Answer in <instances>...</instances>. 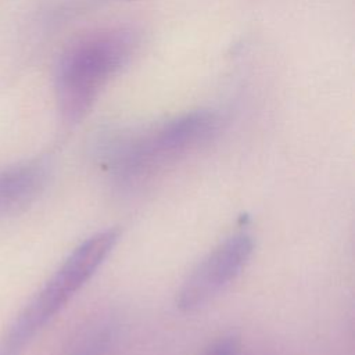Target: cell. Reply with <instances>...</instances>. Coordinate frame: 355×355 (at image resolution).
I'll return each instance as SVG.
<instances>
[{"mask_svg":"<svg viewBox=\"0 0 355 355\" xmlns=\"http://www.w3.org/2000/svg\"><path fill=\"white\" fill-rule=\"evenodd\" d=\"M137 36L128 28H105L72 42L55 67V94L68 122L82 119L101 92L130 61Z\"/></svg>","mask_w":355,"mask_h":355,"instance_id":"obj_1","label":"cell"},{"mask_svg":"<svg viewBox=\"0 0 355 355\" xmlns=\"http://www.w3.org/2000/svg\"><path fill=\"white\" fill-rule=\"evenodd\" d=\"M220 122L212 110L184 112L112 137L101 150L103 158L118 179H140L209 141Z\"/></svg>","mask_w":355,"mask_h":355,"instance_id":"obj_2","label":"cell"},{"mask_svg":"<svg viewBox=\"0 0 355 355\" xmlns=\"http://www.w3.org/2000/svg\"><path fill=\"white\" fill-rule=\"evenodd\" d=\"M119 240L108 227L83 240L10 323L0 340V355H21L35 336L96 273Z\"/></svg>","mask_w":355,"mask_h":355,"instance_id":"obj_3","label":"cell"},{"mask_svg":"<svg viewBox=\"0 0 355 355\" xmlns=\"http://www.w3.org/2000/svg\"><path fill=\"white\" fill-rule=\"evenodd\" d=\"M254 248L251 234L236 232L214 247L187 275L176 294V305L194 311L223 291L245 268Z\"/></svg>","mask_w":355,"mask_h":355,"instance_id":"obj_4","label":"cell"},{"mask_svg":"<svg viewBox=\"0 0 355 355\" xmlns=\"http://www.w3.org/2000/svg\"><path fill=\"white\" fill-rule=\"evenodd\" d=\"M50 168L44 159H32L0 169V216L15 215L32 205L44 190Z\"/></svg>","mask_w":355,"mask_h":355,"instance_id":"obj_5","label":"cell"},{"mask_svg":"<svg viewBox=\"0 0 355 355\" xmlns=\"http://www.w3.org/2000/svg\"><path fill=\"white\" fill-rule=\"evenodd\" d=\"M118 330V322L112 316H96L69 337L58 355H110L115 347Z\"/></svg>","mask_w":355,"mask_h":355,"instance_id":"obj_6","label":"cell"},{"mask_svg":"<svg viewBox=\"0 0 355 355\" xmlns=\"http://www.w3.org/2000/svg\"><path fill=\"white\" fill-rule=\"evenodd\" d=\"M239 347L237 340L233 336H226L215 341L205 352L204 355H237Z\"/></svg>","mask_w":355,"mask_h":355,"instance_id":"obj_7","label":"cell"}]
</instances>
